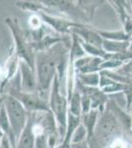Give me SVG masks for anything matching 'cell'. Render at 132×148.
Masks as SVG:
<instances>
[{
  "instance_id": "cell-1",
  "label": "cell",
  "mask_w": 132,
  "mask_h": 148,
  "mask_svg": "<svg viewBox=\"0 0 132 148\" xmlns=\"http://www.w3.org/2000/svg\"><path fill=\"white\" fill-rule=\"evenodd\" d=\"M67 51L61 45L56 44L47 51L36 53V74L38 79V92L45 98V94L51 88L57 73V67L66 59Z\"/></svg>"
},
{
  "instance_id": "cell-2",
  "label": "cell",
  "mask_w": 132,
  "mask_h": 148,
  "mask_svg": "<svg viewBox=\"0 0 132 148\" xmlns=\"http://www.w3.org/2000/svg\"><path fill=\"white\" fill-rule=\"evenodd\" d=\"M49 105L50 113L53 114L55 121H56L62 142L67 127V120H68L69 110L67 97L61 94L60 81H59L58 74L57 73L53 79V82H52L51 88H50Z\"/></svg>"
},
{
  "instance_id": "cell-3",
  "label": "cell",
  "mask_w": 132,
  "mask_h": 148,
  "mask_svg": "<svg viewBox=\"0 0 132 148\" xmlns=\"http://www.w3.org/2000/svg\"><path fill=\"white\" fill-rule=\"evenodd\" d=\"M5 24L10 30L11 35L15 42L14 53L20 60L25 61L31 68L36 71V51H34L28 36L23 32L17 18H5Z\"/></svg>"
},
{
  "instance_id": "cell-4",
  "label": "cell",
  "mask_w": 132,
  "mask_h": 148,
  "mask_svg": "<svg viewBox=\"0 0 132 148\" xmlns=\"http://www.w3.org/2000/svg\"><path fill=\"white\" fill-rule=\"evenodd\" d=\"M117 119L111 111L107 108L100 114L94 135L90 141H94L97 148H107L110 141L118 132Z\"/></svg>"
},
{
  "instance_id": "cell-5",
  "label": "cell",
  "mask_w": 132,
  "mask_h": 148,
  "mask_svg": "<svg viewBox=\"0 0 132 148\" xmlns=\"http://www.w3.org/2000/svg\"><path fill=\"white\" fill-rule=\"evenodd\" d=\"M4 107H5L9 121H10L11 127L18 141L28 123L30 113L26 111V109L18 100L8 94H5Z\"/></svg>"
},
{
  "instance_id": "cell-6",
  "label": "cell",
  "mask_w": 132,
  "mask_h": 148,
  "mask_svg": "<svg viewBox=\"0 0 132 148\" xmlns=\"http://www.w3.org/2000/svg\"><path fill=\"white\" fill-rule=\"evenodd\" d=\"M7 94L14 97L18 100L23 107L26 109V111L30 114L33 113H47L50 112L49 100H47L44 97H42L39 92L28 93L24 92L20 88L9 87Z\"/></svg>"
},
{
  "instance_id": "cell-7",
  "label": "cell",
  "mask_w": 132,
  "mask_h": 148,
  "mask_svg": "<svg viewBox=\"0 0 132 148\" xmlns=\"http://www.w3.org/2000/svg\"><path fill=\"white\" fill-rule=\"evenodd\" d=\"M39 16L42 19V23L44 25L49 26L51 29H53L55 32L59 33V34L65 35V34H71L72 30L74 28L80 27L82 23L75 22L73 20H69V19L56 17V16L49 15L47 12H40Z\"/></svg>"
},
{
  "instance_id": "cell-8",
  "label": "cell",
  "mask_w": 132,
  "mask_h": 148,
  "mask_svg": "<svg viewBox=\"0 0 132 148\" xmlns=\"http://www.w3.org/2000/svg\"><path fill=\"white\" fill-rule=\"evenodd\" d=\"M19 70L21 76V90L28 93L37 92L38 79L36 71L23 60L19 62Z\"/></svg>"
},
{
  "instance_id": "cell-9",
  "label": "cell",
  "mask_w": 132,
  "mask_h": 148,
  "mask_svg": "<svg viewBox=\"0 0 132 148\" xmlns=\"http://www.w3.org/2000/svg\"><path fill=\"white\" fill-rule=\"evenodd\" d=\"M35 114H30L29 116L28 123L24 128L22 134L20 138L17 141V147L16 148H36V134L33 130L34 121H35Z\"/></svg>"
},
{
  "instance_id": "cell-10",
  "label": "cell",
  "mask_w": 132,
  "mask_h": 148,
  "mask_svg": "<svg viewBox=\"0 0 132 148\" xmlns=\"http://www.w3.org/2000/svg\"><path fill=\"white\" fill-rule=\"evenodd\" d=\"M100 116V112L98 110H91L89 113L82 114L81 116V123L85 127L86 131H87V141L89 142L91 138L94 135V131H95V127L97 125L98 120Z\"/></svg>"
},
{
  "instance_id": "cell-11",
  "label": "cell",
  "mask_w": 132,
  "mask_h": 148,
  "mask_svg": "<svg viewBox=\"0 0 132 148\" xmlns=\"http://www.w3.org/2000/svg\"><path fill=\"white\" fill-rule=\"evenodd\" d=\"M129 47L128 42H114V40H103L102 49L107 53L117 54L125 52V51Z\"/></svg>"
},
{
  "instance_id": "cell-12",
  "label": "cell",
  "mask_w": 132,
  "mask_h": 148,
  "mask_svg": "<svg viewBox=\"0 0 132 148\" xmlns=\"http://www.w3.org/2000/svg\"><path fill=\"white\" fill-rule=\"evenodd\" d=\"M101 75L100 73H76V81L79 84L91 88H98L100 85Z\"/></svg>"
},
{
  "instance_id": "cell-13",
  "label": "cell",
  "mask_w": 132,
  "mask_h": 148,
  "mask_svg": "<svg viewBox=\"0 0 132 148\" xmlns=\"http://www.w3.org/2000/svg\"><path fill=\"white\" fill-rule=\"evenodd\" d=\"M68 110L69 113L75 116H82V101H81V93L79 90H74L71 97L68 99Z\"/></svg>"
},
{
  "instance_id": "cell-14",
  "label": "cell",
  "mask_w": 132,
  "mask_h": 148,
  "mask_svg": "<svg viewBox=\"0 0 132 148\" xmlns=\"http://www.w3.org/2000/svg\"><path fill=\"white\" fill-rule=\"evenodd\" d=\"M103 40H114V42H128L130 36L127 35L124 31H102L96 29Z\"/></svg>"
},
{
  "instance_id": "cell-15",
  "label": "cell",
  "mask_w": 132,
  "mask_h": 148,
  "mask_svg": "<svg viewBox=\"0 0 132 148\" xmlns=\"http://www.w3.org/2000/svg\"><path fill=\"white\" fill-rule=\"evenodd\" d=\"M15 5L18 8L25 11H31L34 13H40V12H45L49 9L42 4V1H17Z\"/></svg>"
},
{
  "instance_id": "cell-16",
  "label": "cell",
  "mask_w": 132,
  "mask_h": 148,
  "mask_svg": "<svg viewBox=\"0 0 132 148\" xmlns=\"http://www.w3.org/2000/svg\"><path fill=\"white\" fill-rule=\"evenodd\" d=\"M77 6L79 7L82 13H84V15L88 16L89 18H92L94 16V12L96 9L99 7L100 3H102L101 1H77Z\"/></svg>"
},
{
  "instance_id": "cell-17",
  "label": "cell",
  "mask_w": 132,
  "mask_h": 148,
  "mask_svg": "<svg viewBox=\"0 0 132 148\" xmlns=\"http://www.w3.org/2000/svg\"><path fill=\"white\" fill-rule=\"evenodd\" d=\"M87 131H86L85 127L83 126L82 123H80V125L76 128V130L74 131L73 135L71 137V142L70 143H80L87 141ZM88 142V141H87Z\"/></svg>"
},
{
  "instance_id": "cell-18",
  "label": "cell",
  "mask_w": 132,
  "mask_h": 148,
  "mask_svg": "<svg viewBox=\"0 0 132 148\" xmlns=\"http://www.w3.org/2000/svg\"><path fill=\"white\" fill-rule=\"evenodd\" d=\"M29 26L31 28V31L39 30L40 28H42L44 26L42 19L39 16V14H33L29 19Z\"/></svg>"
},
{
  "instance_id": "cell-19",
  "label": "cell",
  "mask_w": 132,
  "mask_h": 148,
  "mask_svg": "<svg viewBox=\"0 0 132 148\" xmlns=\"http://www.w3.org/2000/svg\"><path fill=\"white\" fill-rule=\"evenodd\" d=\"M67 148H89V145L87 141L80 142V143H70Z\"/></svg>"
},
{
  "instance_id": "cell-20",
  "label": "cell",
  "mask_w": 132,
  "mask_h": 148,
  "mask_svg": "<svg viewBox=\"0 0 132 148\" xmlns=\"http://www.w3.org/2000/svg\"><path fill=\"white\" fill-rule=\"evenodd\" d=\"M0 148H12L11 143L6 136H4L0 140Z\"/></svg>"
},
{
  "instance_id": "cell-21",
  "label": "cell",
  "mask_w": 132,
  "mask_h": 148,
  "mask_svg": "<svg viewBox=\"0 0 132 148\" xmlns=\"http://www.w3.org/2000/svg\"><path fill=\"white\" fill-rule=\"evenodd\" d=\"M110 148H125V147H124L123 142L119 141V140H116V141L110 145Z\"/></svg>"
},
{
  "instance_id": "cell-22",
  "label": "cell",
  "mask_w": 132,
  "mask_h": 148,
  "mask_svg": "<svg viewBox=\"0 0 132 148\" xmlns=\"http://www.w3.org/2000/svg\"><path fill=\"white\" fill-rule=\"evenodd\" d=\"M4 101H5V94L0 96V111H1V109L3 108V106H4Z\"/></svg>"
},
{
  "instance_id": "cell-23",
  "label": "cell",
  "mask_w": 132,
  "mask_h": 148,
  "mask_svg": "<svg viewBox=\"0 0 132 148\" xmlns=\"http://www.w3.org/2000/svg\"><path fill=\"white\" fill-rule=\"evenodd\" d=\"M3 77H4V70L0 67V80L3 79Z\"/></svg>"
},
{
  "instance_id": "cell-24",
  "label": "cell",
  "mask_w": 132,
  "mask_h": 148,
  "mask_svg": "<svg viewBox=\"0 0 132 148\" xmlns=\"http://www.w3.org/2000/svg\"><path fill=\"white\" fill-rule=\"evenodd\" d=\"M3 137H4V134H3V132L1 131V130H0V140H1Z\"/></svg>"
},
{
  "instance_id": "cell-25",
  "label": "cell",
  "mask_w": 132,
  "mask_h": 148,
  "mask_svg": "<svg viewBox=\"0 0 132 148\" xmlns=\"http://www.w3.org/2000/svg\"><path fill=\"white\" fill-rule=\"evenodd\" d=\"M129 51H132V40H131V44H130V46H129Z\"/></svg>"
},
{
  "instance_id": "cell-26",
  "label": "cell",
  "mask_w": 132,
  "mask_h": 148,
  "mask_svg": "<svg viewBox=\"0 0 132 148\" xmlns=\"http://www.w3.org/2000/svg\"><path fill=\"white\" fill-rule=\"evenodd\" d=\"M0 85H1V80H0Z\"/></svg>"
},
{
  "instance_id": "cell-27",
  "label": "cell",
  "mask_w": 132,
  "mask_h": 148,
  "mask_svg": "<svg viewBox=\"0 0 132 148\" xmlns=\"http://www.w3.org/2000/svg\"><path fill=\"white\" fill-rule=\"evenodd\" d=\"M131 112H132V109H131Z\"/></svg>"
}]
</instances>
